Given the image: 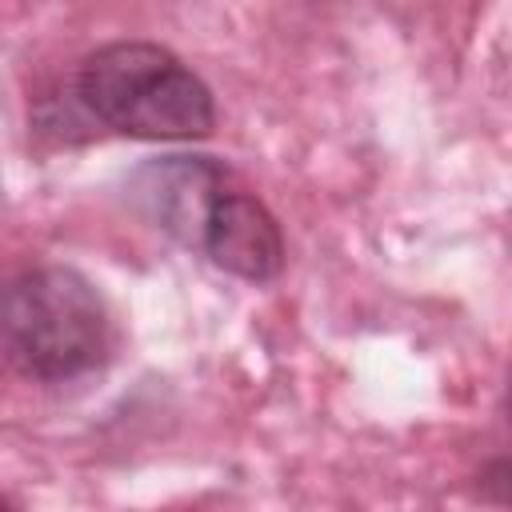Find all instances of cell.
<instances>
[{"label": "cell", "mask_w": 512, "mask_h": 512, "mask_svg": "<svg viewBox=\"0 0 512 512\" xmlns=\"http://www.w3.org/2000/svg\"><path fill=\"white\" fill-rule=\"evenodd\" d=\"M508 420H512V384H508Z\"/></svg>", "instance_id": "5b68a950"}, {"label": "cell", "mask_w": 512, "mask_h": 512, "mask_svg": "<svg viewBox=\"0 0 512 512\" xmlns=\"http://www.w3.org/2000/svg\"><path fill=\"white\" fill-rule=\"evenodd\" d=\"M8 356L24 376L72 380L108 352V312L100 292L72 268H32L4 296Z\"/></svg>", "instance_id": "7a4b0ae2"}, {"label": "cell", "mask_w": 512, "mask_h": 512, "mask_svg": "<svg viewBox=\"0 0 512 512\" xmlns=\"http://www.w3.org/2000/svg\"><path fill=\"white\" fill-rule=\"evenodd\" d=\"M76 92L100 124L140 140H196L216 120L208 84L148 40L96 48L80 64Z\"/></svg>", "instance_id": "6da1fadb"}, {"label": "cell", "mask_w": 512, "mask_h": 512, "mask_svg": "<svg viewBox=\"0 0 512 512\" xmlns=\"http://www.w3.org/2000/svg\"><path fill=\"white\" fill-rule=\"evenodd\" d=\"M4 512H20V508H12V504H4Z\"/></svg>", "instance_id": "8992f818"}, {"label": "cell", "mask_w": 512, "mask_h": 512, "mask_svg": "<svg viewBox=\"0 0 512 512\" xmlns=\"http://www.w3.org/2000/svg\"><path fill=\"white\" fill-rule=\"evenodd\" d=\"M228 192V176L208 156H164L136 172L132 200L140 212L188 248H204L208 220Z\"/></svg>", "instance_id": "3957f363"}, {"label": "cell", "mask_w": 512, "mask_h": 512, "mask_svg": "<svg viewBox=\"0 0 512 512\" xmlns=\"http://www.w3.org/2000/svg\"><path fill=\"white\" fill-rule=\"evenodd\" d=\"M204 252L212 256V264H220L232 276L244 280H272L284 264V240H280V224L272 220V212L248 196L228 188L208 220L204 232Z\"/></svg>", "instance_id": "277c9868"}]
</instances>
